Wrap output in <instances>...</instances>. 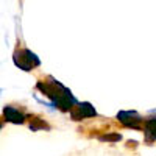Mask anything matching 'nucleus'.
I'll use <instances>...</instances> for the list:
<instances>
[{"mask_svg": "<svg viewBox=\"0 0 156 156\" xmlns=\"http://www.w3.org/2000/svg\"><path fill=\"white\" fill-rule=\"evenodd\" d=\"M36 89H39L41 92L51 101V105L58 108L62 112H67L72 109L73 105H76V98L70 92V89H67L64 84H61L55 76H48V81H37Z\"/></svg>", "mask_w": 156, "mask_h": 156, "instance_id": "nucleus-1", "label": "nucleus"}, {"mask_svg": "<svg viewBox=\"0 0 156 156\" xmlns=\"http://www.w3.org/2000/svg\"><path fill=\"white\" fill-rule=\"evenodd\" d=\"M12 62L14 66L22 69L23 72H31L41 66V59L30 48H17L12 53Z\"/></svg>", "mask_w": 156, "mask_h": 156, "instance_id": "nucleus-2", "label": "nucleus"}, {"mask_svg": "<svg viewBox=\"0 0 156 156\" xmlns=\"http://www.w3.org/2000/svg\"><path fill=\"white\" fill-rule=\"evenodd\" d=\"M115 117H117V120H119L123 126H126V128L137 129V131L142 129L144 119H142V115L137 111H119Z\"/></svg>", "mask_w": 156, "mask_h": 156, "instance_id": "nucleus-3", "label": "nucleus"}, {"mask_svg": "<svg viewBox=\"0 0 156 156\" xmlns=\"http://www.w3.org/2000/svg\"><path fill=\"white\" fill-rule=\"evenodd\" d=\"M95 115H97V111L89 101L76 103V105H73L72 109H70L72 120H84L87 117H95Z\"/></svg>", "mask_w": 156, "mask_h": 156, "instance_id": "nucleus-4", "label": "nucleus"}, {"mask_svg": "<svg viewBox=\"0 0 156 156\" xmlns=\"http://www.w3.org/2000/svg\"><path fill=\"white\" fill-rule=\"evenodd\" d=\"M3 117H5V120L9 122V123H14V125H22L25 123V114L16 108V106H12V105H6L3 108Z\"/></svg>", "mask_w": 156, "mask_h": 156, "instance_id": "nucleus-5", "label": "nucleus"}, {"mask_svg": "<svg viewBox=\"0 0 156 156\" xmlns=\"http://www.w3.org/2000/svg\"><path fill=\"white\" fill-rule=\"evenodd\" d=\"M144 137L147 144H151V142L156 140V117H150V119L144 120Z\"/></svg>", "mask_w": 156, "mask_h": 156, "instance_id": "nucleus-6", "label": "nucleus"}, {"mask_svg": "<svg viewBox=\"0 0 156 156\" xmlns=\"http://www.w3.org/2000/svg\"><path fill=\"white\" fill-rule=\"evenodd\" d=\"M30 129L31 131H39V129H50V125L45 122V120H42V119H39V117H31V122H30Z\"/></svg>", "mask_w": 156, "mask_h": 156, "instance_id": "nucleus-7", "label": "nucleus"}, {"mask_svg": "<svg viewBox=\"0 0 156 156\" xmlns=\"http://www.w3.org/2000/svg\"><path fill=\"white\" fill-rule=\"evenodd\" d=\"M98 139L101 142H117V140H120L122 136L119 133H108V134H103V136H98Z\"/></svg>", "mask_w": 156, "mask_h": 156, "instance_id": "nucleus-8", "label": "nucleus"}, {"mask_svg": "<svg viewBox=\"0 0 156 156\" xmlns=\"http://www.w3.org/2000/svg\"><path fill=\"white\" fill-rule=\"evenodd\" d=\"M2 126H3V122H2V119H0V129H2Z\"/></svg>", "mask_w": 156, "mask_h": 156, "instance_id": "nucleus-9", "label": "nucleus"}]
</instances>
